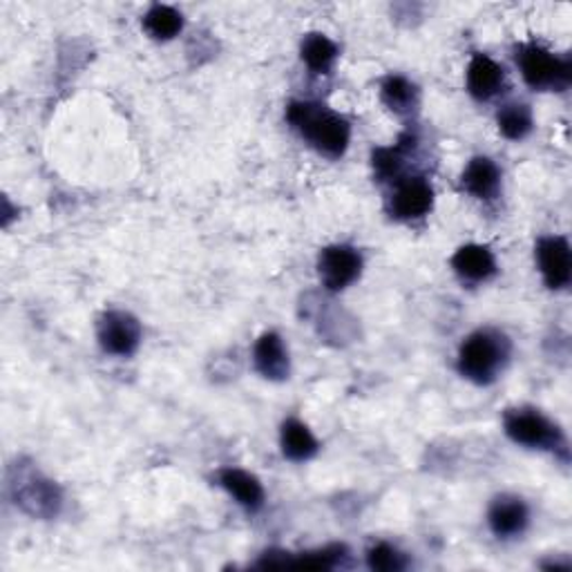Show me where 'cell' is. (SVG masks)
<instances>
[{
  "label": "cell",
  "instance_id": "9a60e30c",
  "mask_svg": "<svg viewBox=\"0 0 572 572\" xmlns=\"http://www.w3.org/2000/svg\"><path fill=\"white\" fill-rule=\"evenodd\" d=\"M217 481L244 510L249 512L262 510L266 501V492H264L262 481L255 474L240 470V468H224L219 470Z\"/></svg>",
  "mask_w": 572,
  "mask_h": 572
},
{
  "label": "cell",
  "instance_id": "277c9868",
  "mask_svg": "<svg viewBox=\"0 0 572 572\" xmlns=\"http://www.w3.org/2000/svg\"><path fill=\"white\" fill-rule=\"evenodd\" d=\"M517 65L525 86L539 92H563L572 84V59L555 54L542 43H523L517 48Z\"/></svg>",
  "mask_w": 572,
  "mask_h": 572
},
{
  "label": "cell",
  "instance_id": "6da1fadb",
  "mask_svg": "<svg viewBox=\"0 0 572 572\" xmlns=\"http://www.w3.org/2000/svg\"><path fill=\"white\" fill-rule=\"evenodd\" d=\"M287 122L320 155L340 160L352 141V124L342 114L316 101H293L287 107Z\"/></svg>",
  "mask_w": 572,
  "mask_h": 572
},
{
  "label": "cell",
  "instance_id": "2e32d148",
  "mask_svg": "<svg viewBox=\"0 0 572 572\" xmlns=\"http://www.w3.org/2000/svg\"><path fill=\"white\" fill-rule=\"evenodd\" d=\"M416 135L403 132L394 145L376 148L371 152V168L378 181H401L407 157L416 150Z\"/></svg>",
  "mask_w": 572,
  "mask_h": 572
},
{
  "label": "cell",
  "instance_id": "3957f363",
  "mask_svg": "<svg viewBox=\"0 0 572 572\" xmlns=\"http://www.w3.org/2000/svg\"><path fill=\"white\" fill-rule=\"evenodd\" d=\"M504 432L506 436L527 449L552 452L568 463L570 449L563 430L550 421L546 414L532 407H514L504 414Z\"/></svg>",
  "mask_w": 572,
  "mask_h": 572
},
{
  "label": "cell",
  "instance_id": "603a6c76",
  "mask_svg": "<svg viewBox=\"0 0 572 572\" xmlns=\"http://www.w3.org/2000/svg\"><path fill=\"white\" fill-rule=\"evenodd\" d=\"M367 565L376 572H401L409 565V559L396 546L380 542L367 550Z\"/></svg>",
  "mask_w": 572,
  "mask_h": 572
},
{
  "label": "cell",
  "instance_id": "8fae6325",
  "mask_svg": "<svg viewBox=\"0 0 572 572\" xmlns=\"http://www.w3.org/2000/svg\"><path fill=\"white\" fill-rule=\"evenodd\" d=\"M530 523V510L521 497L501 494L487 508V525L494 537L512 539L519 537Z\"/></svg>",
  "mask_w": 572,
  "mask_h": 572
},
{
  "label": "cell",
  "instance_id": "9c48e42d",
  "mask_svg": "<svg viewBox=\"0 0 572 572\" xmlns=\"http://www.w3.org/2000/svg\"><path fill=\"white\" fill-rule=\"evenodd\" d=\"M434 206V188L425 177H405L396 183L390 200V213L398 221H416L430 215Z\"/></svg>",
  "mask_w": 572,
  "mask_h": 572
},
{
  "label": "cell",
  "instance_id": "4fadbf2b",
  "mask_svg": "<svg viewBox=\"0 0 572 572\" xmlns=\"http://www.w3.org/2000/svg\"><path fill=\"white\" fill-rule=\"evenodd\" d=\"M461 188L479 202H494L501 190V170L490 157H474L461 175Z\"/></svg>",
  "mask_w": 572,
  "mask_h": 572
},
{
  "label": "cell",
  "instance_id": "5b68a950",
  "mask_svg": "<svg viewBox=\"0 0 572 572\" xmlns=\"http://www.w3.org/2000/svg\"><path fill=\"white\" fill-rule=\"evenodd\" d=\"M14 504L34 519H54L63 506L61 487L34 466L18 463L10 476Z\"/></svg>",
  "mask_w": 572,
  "mask_h": 572
},
{
  "label": "cell",
  "instance_id": "ffe728a7",
  "mask_svg": "<svg viewBox=\"0 0 572 572\" xmlns=\"http://www.w3.org/2000/svg\"><path fill=\"white\" fill-rule=\"evenodd\" d=\"M143 31L152 41H173L183 29V14L170 5H150L143 14Z\"/></svg>",
  "mask_w": 572,
  "mask_h": 572
},
{
  "label": "cell",
  "instance_id": "ac0fdd59",
  "mask_svg": "<svg viewBox=\"0 0 572 572\" xmlns=\"http://www.w3.org/2000/svg\"><path fill=\"white\" fill-rule=\"evenodd\" d=\"M380 101L387 105L394 114L407 117V114L416 112L418 103H421V92H418L416 84H411L403 74H390L380 84Z\"/></svg>",
  "mask_w": 572,
  "mask_h": 572
},
{
  "label": "cell",
  "instance_id": "30bf717a",
  "mask_svg": "<svg viewBox=\"0 0 572 572\" xmlns=\"http://www.w3.org/2000/svg\"><path fill=\"white\" fill-rule=\"evenodd\" d=\"M253 367L271 383H284L291 373V358L284 340L276 331H264L253 345Z\"/></svg>",
  "mask_w": 572,
  "mask_h": 572
},
{
  "label": "cell",
  "instance_id": "e0dca14e",
  "mask_svg": "<svg viewBox=\"0 0 572 572\" xmlns=\"http://www.w3.org/2000/svg\"><path fill=\"white\" fill-rule=\"evenodd\" d=\"M280 447H282L284 459L293 463H304V461H312L318 454L320 443L314 436V432L302 421H297V418H289V421L282 423V430H280Z\"/></svg>",
  "mask_w": 572,
  "mask_h": 572
},
{
  "label": "cell",
  "instance_id": "d6986e66",
  "mask_svg": "<svg viewBox=\"0 0 572 572\" xmlns=\"http://www.w3.org/2000/svg\"><path fill=\"white\" fill-rule=\"evenodd\" d=\"M338 56H340V50L327 34L312 31L302 38L300 59L314 74H329Z\"/></svg>",
  "mask_w": 572,
  "mask_h": 572
},
{
  "label": "cell",
  "instance_id": "5bb4252c",
  "mask_svg": "<svg viewBox=\"0 0 572 572\" xmlns=\"http://www.w3.org/2000/svg\"><path fill=\"white\" fill-rule=\"evenodd\" d=\"M452 269L461 280L485 282L497 276V257L483 244H466L452 255Z\"/></svg>",
  "mask_w": 572,
  "mask_h": 572
},
{
  "label": "cell",
  "instance_id": "7c38bea8",
  "mask_svg": "<svg viewBox=\"0 0 572 572\" xmlns=\"http://www.w3.org/2000/svg\"><path fill=\"white\" fill-rule=\"evenodd\" d=\"M466 84L476 101H490L506 88V69L487 54H474L468 63Z\"/></svg>",
  "mask_w": 572,
  "mask_h": 572
},
{
  "label": "cell",
  "instance_id": "7402d4cb",
  "mask_svg": "<svg viewBox=\"0 0 572 572\" xmlns=\"http://www.w3.org/2000/svg\"><path fill=\"white\" fill-rule=\"evenodd\" d=\"M347 557V546L342 544H333L327 548H318V550H309V552H287V565L284 568H304V570H333L338 563H342V559Z\"/></svg>",
  "mask_w": 572,
  "mask_h": 572
},
{
  "label": "cell",
  "instance_id": "44dd1931",
  "mask_svg": "<svg viewBox=\"0 0 572 572\" xmlns=\"http://www.w3.org/2000/svg\"><path fill=\"white\" fill-rule=\"evenodd\" d=\"M499 132L510 141H523L535 128V114L527 103H508L497 112Z\"/></svg>",
  "mask_w": 572,
  "mask_h": 572
},
{
  "label": "cell",
  "instance_id": "7a4b0ae2",
  "mask_svg": "<svg viewBox=\"0 0 572 572\" xmlns=\"http://www.w3.org/2000/svg\"><path fill=\"white\" fill-rule=\"evenodd\" d=\"M512 354V342L499 329H479L470 333L459 349L456 367L474 385L487 387L501 376Z\"/></svg>",
  "mask_w": 572,
  "mask_h": 572
},
{
  "label": "cell",
  "instance_id": "8992f818",
  "mask_svg": "<svg viewBox=\"0 0 572 572\" xmlns=\"http://www.w3.org/2000/svg\"><path fill=\"white\" fill-rule=\"evenodd\" d=\"M143 338L141 322L130 314L122 309H110L101 314L97 322V340L105 354L128 358L137 354Z\"/></svg>",
  "mask_w": 572,
  "mask_h": 572
},
{
  "label": "cell",
  "instance_id": "52a82bcc",
  "mask_svg": "<svg viewBox=\"0 0 572 572\" xmlns=\"http://www.w3.org/2000/svg\"><path fill=\"white\" fill-rule=\"evenodd\" d=\"M363 274V255L349 244L325 246L318 255V276L327 291L340 293Z\"/></svg>",
  "mask_w": 572,
  "mask_h": 572
},
{
  "label": "cell",
  "instance_id": "ba28073f",
  "mask_svg": "<svg viewBox=\"0 0 572 572\" xmlns=\"http://www.w3.org/2000/svg\"><path fill=\"white\" fill-rule=\"evenodd\" d=\"M535 257L544 284L552 291H561L572 280V251L563 236L542 238L535 246Z\"/></svg>",
  "mask_w": 572,
  "mask_h": 572
}]
</instances>
